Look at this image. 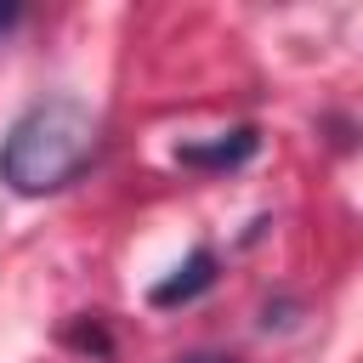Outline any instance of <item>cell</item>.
I'll list each match as a JSON object with an SVG mask.
<instances>
[{
  "instance_id": "6da1fadb",
  "label": "cell",
  "mask_w": 363,
  "mask_h": 363,
  "mask_svg": "<svg viewBox=\"0 0 363 363\" xmlns=\"http://www.w3.org/2000/svg\"><path fill=\"white\" fill-rule=\"evenodd\" d=\"M96 142H102V125L79 96L68 91L40 96L0 136V182L23 199L62 193L68 182L85 176V164L96 159Z\"/></svg>"
},
{
  "instance_id": "7a4b0ae2",
  "label": "cell",
  "mask_w": 363,
  "mask_h": 363,
  "mask_svg": "<svg viewBox=\"0 0 363 363\" xmlns=\"http://www.w3.org/2000/svg\"><path fill=\"white\" fill-rule=\"evenodd\" d=\"M255 147H261V130L255 125H233V130H216L210 142H176V164H187V170H238V164H250L255 159Z\"/></svg>"
},
{
  "instance_id": "3957f363",
  "label": "cell",
  "mask_w": 363,
  "mask_h": 363,
  "mask_svg": "<svg viewBox=\"0 0 363 363\" xmlns=\"http://www.w3.org/2000/svg\"><path fill=\"white\" fill-rule=\"evenodd\" d=\"M216 272H221L216 250H210V244H199V250H187V261H182L170 278H159V284L147 289V306H159V312H170V306H187V301H199V295L216 284Z\"/></svg>"
},
{
  "instance_id": "277c9868",
  "label": "cell",
  "mask_w": 363,
  "mask_h": 363,
  "mask_svg": "<svg viewBox=\"0 0 363 363\" xmlns=\"http://www.w3.org/2000/svg\"><path fill=\"white\" fill-rule=\"evenodd\" d=\"M62 340H68L74 352H91V357H108V352H113V340H108L102 318H79V323H68V329H62Z\"/></svg>"
},
{
  "instance_id": "5b68a950",
  "label": "cell",
  "mask_w": 363,
  "mask_h": 363,
  "mask_svg": "<svg viewBox=\"0 0 363 363\" xmlns=\"http://www.w3.org/2000/svg\"><path fill=\"white\" fill-rule=\"evenodd\" d=\"M176 363H238V357H227V352H187V357H176Z\"/></svg>"
},
{
  "instance_id": "8992f818",
  "label": "cell",
  "mask_w": 363,
  "mask_h": 363,
  "mask_svg": "<svg viewBox=\"0 0 363 363\" xmlns=\"http://www.w3.org/2000/svg\"><path fill=\"white\" fill-rule=\"evenodd\" d=\"M23 23V6H0V34H11Z\"/></svg>"
}]
</instances>
